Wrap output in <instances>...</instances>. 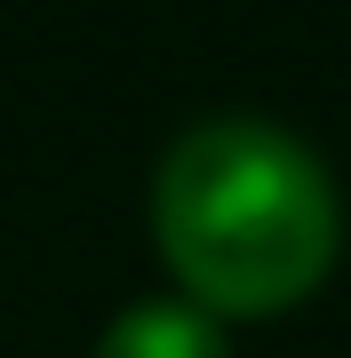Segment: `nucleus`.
I'll return each instance as SVG.
<instances>
[{
	"instance_id": "nucleus-1",
	"label": "nucleus",
	"mask_w": 351,
	"mask_h": 358,
	"mask_svg": "<svg viewBox=\"0 0 351 358\" xmlns=\"http://www.w3.org/2000/svg\"><path fill=\"white\" fill-rule=\"evenodd\" d=\"M152 239L208 319L296 310L336 263V183L272 120H200L152 183Z\"/></svg>"
},
{
	"instance_id": "nucleus-2",
	"label": "nucleus",
	"mask_w": 351,
	"mask_h": 358,
	"mask_svg": "<svg viewBox=\"0 0 351 358\" xmlns=\"http://www.w3.org/2000/svg\"><path fill=\"white\" fill-rule=\"evenodd\" d=\"M96 358H232V343H223V327L200 303L176 294V303H128L104 327Z\"/></svg>"
}]
</instances>
